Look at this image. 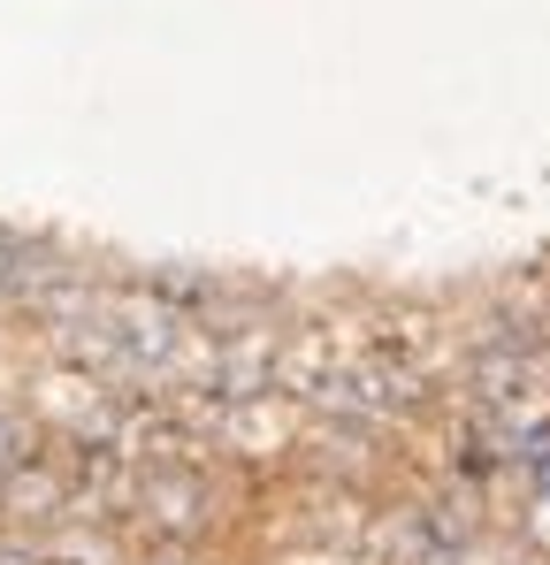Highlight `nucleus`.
Masks as SVG:
<instances>
[{
  "label": "nucleus",
  "instance_id": "obj_1",
  "mask_svg": "<svg viewBox=\"0 0 550 565\" xmlns=\"http://www.w3.org/2000/svg\"><path fill=\"white\" fill-rule=\"evenodd\" d=\"M15 459H23V428H15V420H0V467H15Z\"/></svg>",
  "mask_w": 550,
  "mask_h": 565
},
{
  "label": "nucleus",
  "instance_id": "obj_2",
  "mask_svg": "<svg viewBox=\"0 0 550 565\" xmlns=\"http://www.w3.org/2000/svg\"><path fill=\"white\" fill-rule=\"evenodd\" d=\"M15 268H23V260H15V245H0V282H15Z\"/></svg>",
  "mask_w": 550,
  "mask_h": 565
}]
</instances>
